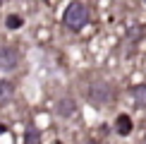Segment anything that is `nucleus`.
I'll return each instance as SVG.
<instances>
[{
  "label": "nucleus",
  "instance_id": "obj_10",
  "mask_svg": "<svg viewBox=\"0 0 146 144\" xmlns=\"http://www.w3.org/2000/svg\"><path fill=\"white\" fill-rule=\"evenodd\" d=\"M5 130H7V127H5V125H0V132H5Z\"/></svg>",
  "mask_w": 146,
  "mask_h": 144
},
{
  "label": "nucleus",
  "instance_id": "obj_2",
  "mask_svg": "<svg viewBox=\"0 0 146 144\" xmlns=\"http://www.w3.org/2000/svg\"><path fill=\"white\" fill-rule=\"evenodd\" d=\"M115 99V89L106 79H94L89 84V101L94 106H108Z\"/></svg>",
  "mask_w": 146,
  "mask_h": 144
},
{
  "label": "nucleus",
  "instance_id": "obj_3",
  "mask_svg": "<svg viewBox=\"0 0 146 144\" xmlns=\"http://www.w3.org/2000/svg\"><path fill=\"white\" fill-rule=\"evenodd\" d=\"M19 65V51L15 46H0V70H15Z\"/></svg>",
  "mask_w": 146,
  "mask_h": 144
},
{
  "label": "nucleus",
  "instance_id": "obj_4",
  "mask_svg": "<svg viewBox=\"0 0 146 144\" xmlns=\"http://www.w3.org/2000/svg\"><path fill=\"white\" fill-rule=\"evenodd\" d=\"M55 111H58V115H60V118H72V115L77 113V103H74V99H70V96H62V99L58 101Z\"/></svg>",
  "mask_w": 146,
  "mask_h": 144
},
{
  "label": "nucleus",
  "instance_id": "obj_11",
  "mask_svg": "<svg viewBox=\"0 0 146 144\" xmlns=\"http://www.w3.org/2000/svg\"><path fill=\"white\" fill-rule=\"evenodd\" d=\"M86 144H98V142H94V139H89V142H86Z\"/></svg>",
  "mask_w": 146,
  "mask_h": 144
},
{
  "label": "nucleus",
  "instance_id": "obj_9",
  "mask_svg": "<svg viewBox=\"0 0 146 144\" xmlns=\"http://www.w3.org/2000/svg\"><path fill=\"white\" fill-rule=\"evenodd\" d=\"M22 24H24L22 17H17V15H10V17H7V29H19Z\"/></svg>",
  "mask_w": 146,
  "mask_h": 144
},
{
  "label": "nucleus",
  "instance_id": "obj_7",
  "mask_svg": "<svg viewBox=\"0 0 146 144\" xmlns=\"http://www.w3.org/2000/svg\"><path fill=\"white\" fill-rule=\"evenodd\" d=\"M12 99H15V87H12L10 82L0 79V103H7Z\"/></svg>",
  "mask_w": 146,
  "mask_h": 144
},
{
  "label": "nucleus",
  "instance_id": "obj_1",
  "mask_svg": "<svg viewBox=\"0 0 146 144\" xmlns=\"http://www.w3.org/2000/svg\"><path fill=\"white\" fill-rule=\"evenodd\" d=\"M65 27L70 29V31H82L84 27H86L89 22V10L84 3H70V7L65 10Z\"/></svg>",
  "mask_w": 146,
  "mask_h": 144
},
{
  "label": "nucleus",
  "instance_id": "obj_6",
  "mask_svg": "<svg viewBox=\"0 0 146 144\" xmlns=\"http://www.w3.org/2000/svg\"><path fill=\"white\" fill-rule=\"evenodd\" d=\"M132 101H134V106H141L146 108V84H137V87H132Z\"/></svg>",
  "mask_w": 146,
  "mask_h": 144
},
{
  "label": "nucleus",
  "instance_id": "obj_5",
  "mask_svg": "<svg viewBox=\"0 0 146 144\" xmlns=\"http://www.w3.org/2000/svg\"><path fill=\"white\" fill-rule=\"evenodd\" d=\"M115 130H117V135L127 137L132 132V118L127 115V113H122V115H117V120H115Z\"/></svg>",
  "mask_w": 146,
  "mask_h": 144
},
{
  "label": "nucleus",
  "instance_id": "obj_8",
  "mask_svg": "<svg viewBox=\"0 0 146 144\" xmlns=\"http://www.w3.org/2000/svg\"><path fill=\"white\" fill-rule=\"evenodd\" d=\"M27 144H41V132L34 127V125H29V130H27V139H24Z\"/></svg>",
  "mask_w": 146,
  "mask_h": 144
}]
</instances>
